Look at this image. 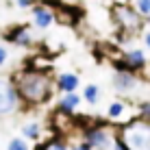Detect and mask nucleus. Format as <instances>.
Here are the masks:
<instances>
[{"instance_id":"obj_3","label":"nucleus","mask_w":150,"mask_h":150,"mask_svg":"<svg viewBox=\"0 0 150 150\" xmlns=\"http://www.w3.org/2000/svg\"><path fill=\"white\" fill-rule=\"evenodd\" d=\"M115 133L109 126H102V124H89V126L83 128V137L94 146V150H113Z\"/></svg>"},{"instance_id":"obj_7","label":"nucleus","mask_w":150,"mask_h":150,"mask_svg":"<svg viewBox=\"0 0 150 150\" xmlns=\"http://www.w3.org/2000/svg\"><path fill=\"white\" fill-rule=\"evenodd\" d=\"M113 87L120 94H131L139 87V79L135 76V72H126V70H117L113 76Z\"/></svg>"},{"instance_id":"obj_11","label":"nucleus","mask_w":150,"mask_h":150,"mask_svg":"<svg viewBox=\"0 0 150 150\" xmlns=\"http://www.w3.org/2000/svg\"><path fill=\"white\" fill-rule=\"evenodd\" d=\"M79 105H81V96L76 94H63V98L59 100V113L61 115H72L76 109H79Z\"/></svg>"},{"instance_id":"obj_4","label":"nucleus","mask_w":150,"mask_h":150,"mask_svg":"<svg viewBox=\"0 0 150 150\" xmlns=\"http://www.w3.org/2000/svg\"><path fill=\"white\" fill-rule=\"evenodd\" d=\"M113 18H115V24H120L126 33H137V30H142L146 26V20L135 11L133 4L131 7H128V4H115Z\"/></svg>"},{"instance_id":"obj_8","label":"nucleus","mask_w":150,"mask_h":150,"mask_svg":"<svg viewBox=\"0 0 150 150\" xmlns=\"http://www.w3.org/2000/svg\"><path fill=\"white\" fill-rule=\"evenodd\" d=\"M30 20L37 28H48L54 22V11L48 9V4H35L30 7Z\"/></svg>"},{"instance_id":"obj_5","label":"nucleus","mask_w":150,"mask_h":150,"mask_svg":"<svg viewBox=\"0 0 150 150\" xmlns=\"http://www.w3.org/2000/svg\"><path fill=\"white\" fill-rule=\"evenodd\" d=\"M20 102H22V96H20L18 91V85H15V81H4L2 85V100H0V107H2V113L4 115H11V113L18 111Z\"/></svg>"},{"instance_id":"obj_23","label":"nucleus","mask_w":150,"mask_h":150,"mask_svg":"<svg viewBox=\"0 0 150 150\" xmlns=\"http://www.w3.org/2000/svg\"><path fill=\"white\" fill-rule=\"evenodd\" d=\"M146 26H150V15H148V18H146Z\"/></svg>"},{"instance_id":"obj_13","label":"nucleus","mask_w":150,"mask_h":150,"mask_svg":"<svg viewBox=\"0 0 150 150\" xmlns=\"http://www.w3.org/2000/svg\"><path fill=\"white\" fill-rule=\"evenodd\" d=\"M126 109H128V107H126L124 100H113L111 105L107 107V117H109V120H122Z\"/></svg>"},{"instance_id":"obj_12","label":"nucleus","mask_w":150,"mask_h":150,"mask_svg":"<svg viewBox=\"0 0 150 150\" xmlns=\"http://www.w3.org/2000/svg\"><path fill=\"white\" fill-rule=\"evenodd\" d=\"M41 135H44V126H41V122H37V120L26 122L22 126V137L28 139V142H39Z\"/></svg>"},{"instance_id":"obj_17","label":"nucleus","mask_w":150,"mask_h":150,"mask_svg":"<svg viewBox=\"0 0 150 150\" xmlns=\"http://www.w3.org/2000/svg\"><path fill=\"white\" fill-rule=\"evenodd\" d=\"M28 139H20V137H13L11 142H9V146H7V150H30V146H28Z\"/></svg>"},{"instance_id":"obj_10","label":"nucleus","mask_w":150,"mask_h":150,"mask_svg":"<svg viewBox=\"0 0 150 150\" xmlns=\"http://www.w3.org/2000/svg\"><path fill=\"white\" fill-rule=\"evenodd\" d=\"M79 85H81V81L74 72H63V74L57 76V89L63 91V94H74L79 89Z\"/></svg>"},{"instance_id":"obj_14","label":"nucleus","mask_w":150,"mask_h":150,"mask_svg":"<svg viewBox=\"0 0 150 150\" xmlns=\"http://www.w3.org/2000/svg\"><path fill=\"white\" fill-rule=\"evenodd\" d=\"M39 150H70V144L65 142L63 137H52V139H48L46 144H41Z\"/></svg>"},{"instance_id":"obj_22","label":"nucleus","mask_w":150,"mask_h":150,"mask_svg":"<svg viewBox=\"0 0 150 150\" xmlns=\"http://www.w3.org/2000/svg\"><path fill=\"white\" fill-rule=\"evenodd\" d=\"M144 44H146V48L150 50V30H148L146 35H144Z\"/></svg>"},{"instance_id":"obj_2","label":"nucleus","mask_w":150,"mask_h":150,"mask_svg":"<svg viewBox=\"0 0 150 150\" xmlns=\"http://www.w3.org/2000/svg\"><path fill=\"white\" fill-rule=\"evenodd\" d=\"M131 150H150V122L135 117L117 131Z\"/></svg>"},{"instance_id":"obj_16","label":"nucleus","mask_w":150,"mask_h":150,"mask_svg":"<svg viewBox=\"0 0 150 150\" xmlns=\"http://www.w3.org/2000/svg\"><path fill=\"white\" fill-rule=\"evenodd\" d=\"M133 7H135V11L142 15L144 20L150 15V0H133Z\"/></svg>"},{"instance_id":"obj_15","label":"nucleus","mask_w":150,"mask_h":150,"mask_svg":"<svg viewBox=\"0 0 150 150\" xmlns=\"http://www.w3.org/2000/svg\"><path fill=\"white\" fill-rule=\"evenodd\" d=\"M83 98H85L89 105H96L98 98H100V89H98V85H94V83L85 85V89H83Z\"/></svg>"},{"instance_id":"obj_1","label":"nucleus","mask_w":150,"mask_h":150,"mask_svg":"<svg viewBox=\"0 0 150 150\" xmlns=\"http://www.w3.org/2000/svg\"><path fill=\"white\" fill-rule=\"evenodd\" d=\"M18 91L28 105H44L52 98V81L41 70H26L15 79Z\"/></svg>"},{"instance_id":"obj_18","label":"nucleus","mask_w":150,"mask_h":150,"mask_svg":"<svg viewBox=\"0 0 150 150\" xmlns=\"http://www.w3.org/2000/svg\"><path fill=\"white\" fill-rule=\"evenodd\" d=\"M70 150H94V146H91L89 142H87L85 137H81L79 142H74V144H70Z\"/></svg>"},{"instance_id":"obj_9","label":"nucleus","mask_w":150,"mask_h":150,"mask_svg":"<svg viewBox=\"0 0 150 150\" xmlns=\"http://www.w3.org/2000/svg\"><path fill=\"white\" fill-rule=\"evenodd\" d=\"M4 37H7V41H11V44H15V46H22V48H28V46L33 44L30 28L28 26H22V24H20V26H13Z\"/></svg>"},{"instance_id":"obj_20","label":"nucleus","mask_w":150,"mask_h":150,"mask_svg":"<svg viewBox=\"0 0 150 150\" xmlns=\"http://www.w3.org/2000/svg\"><path fill=\"white\" fill-rule=\"evenodd\" d=\"M9 61V50H7V46H0V63H7Z\"/></svg>"},{"instance_id":"obj_21","label":"nucleus","mask_w":150,"mask_h":150,"mask_svg":"<svg viewBox=\"0 0 150 150\" xmlns=\"http://www.w3.org/2000/svg\"><path fill=\"white\" fill-rule=\"evenodd\" d=\"M20 9H28V7H35V0H15Z\"/></svg>"},{"instance_id":"obj_6","label":"nucleus","mask_w":150,"mask_h":150,"mask_svg":"<svg viewBox=\"0 0 150 150\" xmlns=\"http://www.w3.org/2000/svg\"><path fill=\"white\" fill-rule=\"evenodd\" d=\"M148 65V59H146V52L142 48H133V50H126L122 54V59L117 61V70H126V72H139V70H146Z\"/></svg>"},{"instance_id":"obj_19","label":"nucleus","mask_w":150,"mask_h":150,"mask_svg":"<svg viewBox=\"0 0 150 150\" xmlns=\"http://www.w3.org/2000/svg\"><path fill=\"white\" fill-rule=\"evenodd\" d=\"M113 150H131V148H128V144L122 139V135H120V133H115V142H113Z\"/></svg>"}]
</instances>
